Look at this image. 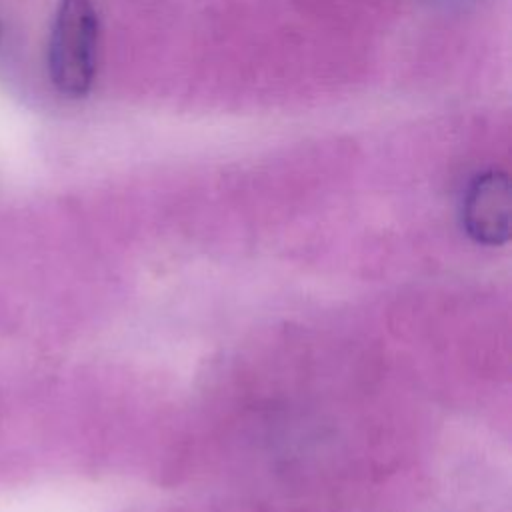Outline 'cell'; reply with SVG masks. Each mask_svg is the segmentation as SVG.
Segmentation results:
<instances>
[{
    "label": "cell",
    "mask_w": 512,
    "mask_h": 512,
    "mask_svg": "<svg viewBox=\"0 0 512 512\" xmlns=\"http://www.w3.org/2000/svg\"><path fill=\"white\" fill-rule=\"evenodd\" d=\"M434 4H444V6H452V4H466L468 0H430Z\"/></svg>",
    "instance_id": "obj_3"
},
{
    "label": "cell",
    "mask_w": 512,
    "mask_h": 512,
    "mask_svg": "<svg viewBox=\"0 0 512 512\" xmlns=\"http://www.w3.org/2000/svg\"><path fill=\"white\" fill-rule=\"evenodd\" d=\"M98 34L92 0H60L50 32L48 70L64 96L82 98L90 92L96 78Z\"/></svg>",
    "instance_id": "obj_1"
},
{
    "label": "cell",
    "mask_w": 512,
    "mask_h": 512,
    "mask_svg": "<svg viewBox=\"0 0 512 512\" xmlns=\"http://www.w3.org/2000/svg\"><path fill=\"white\" fill-rule=\"evenodd\" d=\"M512 190L510 180L500 170L476 174L462 196L460 220L464 232L478 244L500 246L510 238Z\"/></svg>",
    "instance_id": "obj_2"
}]
</instances>
